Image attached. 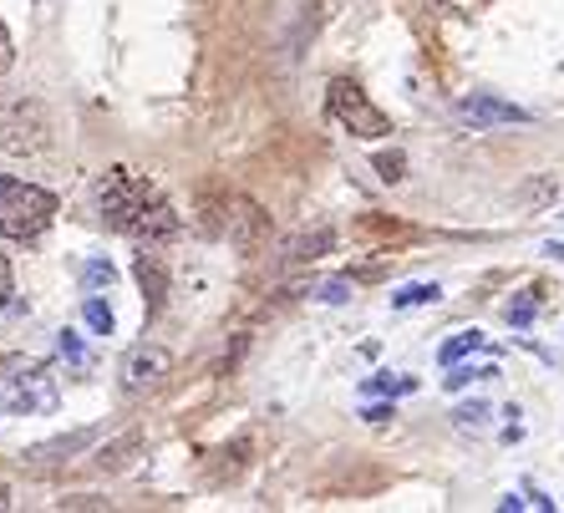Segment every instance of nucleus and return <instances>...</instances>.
<instances>
[{
	"instance_id": "22",
	"label": "nucleus",
	"mask_w": 564,
	"mask_h": 513,
	"mask_svg": "<svg viewBox=\"0 0 564 513\" xmlns=\"http://www.w3.org/2000/svg\"><path fill=\"white\" fill-rule=\"evenodd\" d=\"M484 422H488L484 402H468V407H458V427H484Z\"/></svg>"
},
{
	"instance_id": "1",
	"label": "nucleus",
	"mask_w": 564,
	"mask_h": 513,
	"mask_svg": "<svg viewBox=\"0 0 564 513\" xmlns=\"http://www.w3.org/2000/svg\"><path fill=\"white\" fill-rule=\"evenodd\" d=\"M102 219L118 234L132 239H169L178 234V214L148 178H138L132 168H112L102 184Z\"/></svg>"
},
{
	"instance_id": "8",
	"label": "nucleus",
	"mask_w": 564,
	"mask_h": 513,
	"mask_svg": "<svg viewBox=\"0 0 564 513\" xmlns=\"http://www.w3.org/2000/svg\"><path fill=\"white\" fill-rule=\"evenodd\" d=\"M458 118L468 122V128H509V122H529V112L519 102H503V97L473 92L458 102Z\"/></svg>"
},
{
	"instance_id": "12",
	"label": "nucleus",
	"mask_w": 564,
	"mask_h": 513,
	"mask_svg": "<svg viewBox=\"0 0 564 513\" xmlns=\"http://www.w3.org/2000/svg\"><path fill=\"white\" fill-rule=\"evenodd\" d=\"M484 351V330H463V336H453V341H443V351H437V361L443 367H458L463 356Z\"/></svg>"
},
{
	"instance_id": "17",
	"label": "nucleus",
	"mask_w": 564,
	"mask_h": 513,
	"mask_svg": "<svg viewBox=\"0 0 564 513\" xmlns=\"http://www.w3.org/2000/svg\"><path fill=\"white\" fill-rule=\"evenodd\" d=\"M503 316H509V326H529V320L539 316V290H524L519 301H509V310H503Z\"/></svg>"
},
{
	"instance_id": "6",
	"label": "nucleus",
	"mask_w": 564,
	"mask_h": 513,
	"mask_svg": "<svg viewBox=\"0 0 564 513\" xmlns=\"http://www.w3.org/2000/svg\"><path fill=\"white\" fill-rule=\"evenodd\" d=\"M219 229L229 234V244L235 250H260L264 229H270V219H264L260 204H250V198H224V219Z\"/></svg>"
},
{
	"instance_id": "19",
	"label": "nucleus",
	"mask_w": 564,
	"mask_h": 513,
	"mask_svg": "<svg viewBox=\"0 0 564 513\" xmlns=\"http://www.w3.org/2000/svg\"><path fill=\"white\" fill-rule=\"evenodd\" d=\"M554 194H560V184H554V173H544V178H534V184H529L519 198H524V204H534V209H544Z\"/></svg>"
},
{
	"instance_id": "27",
	"label": "nucleus",
	"mask_w": 564,
	"mask_h": 513,
	"mask_svg": "<svg viewBox=\"0 0 564 513\" xmlns=\"http://www.w3.org/2000/svg\"><path fill=\"white\" fill-rule=\"evenodd\" d=\"M0 509H11V493H6V483H0Z\"/></svg>"
},
{
	"instance_id": "5",
	"label": "nucleus",
	"mask_w": 564,
	"mask_h": 513,
	"mask_svg": "<svg viewBox=\"0 0 564 513\" xmlns=\"http://www.w3.org/2000/svg\"><path fill=\"white\" fill-rule=\"evenodd\" d=\"M326 107H330V118L341 122L351 138H367V143H377V138H387L392 132V118L381 112L377 102H371L361 87H356L351 77H336L326 87Z\"/></svg>"
},
{
	"instance_id": "7",
	"label": "nucleus",
	"mask_w": 564,
	"mask_h": 513,
	"mask_svg": "<svg viewBox=\"0 0 564 513\" xmlns=\"http://www.w3.org/2000/svg\"><path fill=\"white\" fill-rule=\"evenodd\" d=\"M169 371H173V356L163 346H132L128 361H122V386L128 392H153Z\"/></svg>"
},
{
	"instance_id": "9",
	"label": "nucleus",
	"mask_w": 564,
	"mask_h": 513,
	"mask_svg": "<svg viewBox=\"0 0 564 513\" xmlns=\"http://www.w3.org/2000/svg\"><path fill=\"white\" fill-rule=\"evenodd\" d=\"M143 448H148V433L143 427H128V433H118L112 443H102V448L93 452V462L102 473H128L132 462L143 458Z\"/></svg>"
},
{
	"instance_id": "13",
	"label": "nucleus",
	"mask_w": 564,
	"mask_h": 513,
	"mask_svg": "<svg viewBox=\"0 0 564 513\" xmlns=\"http://www.w3.org/2000/svg\"><path fill=\"white\" fill-rule=\"evenodd\" d=\"M82 320H87L97 336H112V330H118V316H112V305H107L102 295H87V305H82Z\"/></svg>"
},
{
	"instance_id": "28",
	"label": "nucleus",
	"mask_w": 564,
	"mask_h": 513,
	"mask_svg": "<svg viewBox=\"0 0 564 513\" xmlns=\"http://www.w3.org/2000/svg\"><path fill=\"white\" fill-rule=\"evenodd\" d=\"M437 6H443V0H422V11H437Z\"/></svg>"
},
{
	"instance_id": "24",
	"label": "nucleus",
	"mask_w": 564,
	"mask_h": 513,
	"mask_svg": "<svg viewBox=\"0 0 564 513\" xmlns=\"http://www.w3.org/2000/svg\"><path fill=\"white\" fill-rule=\"evenodd\" d=\"M321 301H330V305L351 301V280H330V285H321Z\"/></svg>"
},
{
	"instance_id": "11",
	"label": "nucleus",
	"mask_w": 564,
	"mask_h": 513,
	"mask_svg": "<svg viewBox=\"0 0 564 513\" xmlns=\"http://www.w3.org/2000/svg\"><path fill=\"white\" fill-rule=\"evenodd\" d=\"M138 285H143L148 310H158V305H163V295H169V270H163V260H158V254H138Z\"/></svg>"
},
{
	"instance_id": "15",
	"label": "nucleus",
	"mask_w": 564,
	"mask_h": 513,
	"mask_svg": "<svg viewBox=\"0 0 564 513\" xmlns=\"http://www.w3.org/2000/svg\"><path fill=\"white\" fill-rule=\"evenodd\" d=\"M56 356H62L66 367H93V356H87V346L77 341V330H56Z\"/></svg>"
},
{
	"instance_id": "26",
	"label": "nucleus",
	"mask_w": 564,
	"mask_h": 513,
	"mask_svg": "<svg viewBox=\"0 0 564 513\" xmlns=\"http://www.w3.org/2000/svg\"><path fill=\"white\" fill-rule=\"evenodd\" d=\"M11 301V264H6V254H0V305Z\"/></svg>"
},
{
	"instance_id": "21",
	"label": "nucleus",
	"mask_w": 564,
	"mask_h": 513,
	"mask_svg": "<svg viewBox=\"0 0 564 513\" xmlns=\"http://www.w3.org/2000/svg\"><path fill=\"white\" fill-rule=\"evenodd\" d=\"M402 168H408V159H402V153H381V159H377L381 184H402Z\"/></svg>"
},
{
	"instance_id": "20",
	"label": "nucleus",
	"mask_w": 564,
	"mask_h": 513,
	"mask_svg": "<svg viewBox=\"0 0 564 513\" xmlns=\"http://www.w3.org/2000/svg\"><path fill=\"white\" fill-rule=\"evenodd\" d=\"M484 376H499L494 367H453V376H447V392H463L468 382H484Z\"/></svg>"
},
{
	"instance_id": "23",
	"label": "nucleus",
	"mask_w": 564,
	"mask_h": 513,
	"mask_svg": "<svg viewBox=\"0 0 564 513\" xmlns=\"http://www.w3.org/2000/svg\"><path fill=\"white\" fill-rule=\"evenodd\" d=\"M15 66V41H11V31H6V21H0V77Z\"/></svg>"
},
{
	"instance_id": "14",
	"label": "nucleus",
	"mask_w": 564,
	"mask_h": 513,
	"mask_svg": "<svg viewBox=\"0 0 564 513\" xmlns=\"http://www.w3.org/2000/svg\"><path fill=\"white\" fill-rule=\"evenodd\" d=\"M443 290L433 285V280H422V285H408V290H397L392 295V310H412V305H433Z\"/></svg>"
},
{
	"instance_id": "18",
	"label": "nucleus",
	"mask_w": 564,
	"mask_h": 513,
	"mask_svg": "<svg viewBox=\"0 0 564 513\" xmlns=\"http://www.w3.org/2000/svg\"><path fill=\"white\" fill-rule=\"evenodd\" d=\"M93 443V433H72V437H56V443H41V448H31V458H52V452H77Z\"/></svg>"
},
{
	"instance_id": "10",
	"label": "nucleus",
	"mask_w": 564,
	"mask_h": 513,
	"mask_svg": "<svg viewBox=\"0 0 564 513\" xmlns=\"http://www.w3.org/2000/svg\"><path fill=\"white\" fill-rule=\"evenodd\" d=\"M330 250H336V229H330V225H315V229H301V234H290L280 254H285L290 264H315V260H326Z\"/></svg>"
},
{
	"instance_id": "16",
	"label": "nucleus",
	"mask_w": 564,
	"mask_h": 513,
	"mask_svg": "<svg viewBox=\"0 0 564 513\" xmlns=\"http://www.w3.org/2000/svg\"><path fill=\"white\" fill-rule=\"evenodd\" d=\"M112 280H118V270H112L107 260H87V264H82V285H87V290H112Z\"/></svg>"
},
{
	"instance_id": "4",
	"label": "nucleus",
	"mask_w": 564,
	"mask_h": 513,
	"mask_svg": "<svg viewBox=\"0 0 564 513\" xmlns=\"http://www.w3.org/2000/svg\"><path fill=\"white\" fill-rule=\"evenodd\" d=\"M46 143H52V118H46V107L26 102V97L0 102V153L31 159V153H41Z\"/></svg>"
},
{
	"instance_id": "3",
	"label": "nucleus",
	"mask_w": 564,
	"mask_h": 513,
	"mask_svg": "<svg viewBox=\"0 0 564 513\" xmlns=\"http://www.w3.org/2000/svg\"><path fill=\"white\" fill-rule=\"evenodd\" d=\"M56 219V194L26 178L0 173V234L6 239H36L46 234Z\"/></svg>"
},
{
	"instance_id": "2",
	"label": "nucleus",
	"mask_w": 564,
	"mask_h": 513,
	"mask_svg": "<svg viewBox=\"0 0 564 513\" xmlns=\"http://www.w3.org/2000/svg\"><path fill=\"white\" fill-rule=\"evenodd\" d=\"M62 402L56 371L41 356H0V407L11 417H46Z\"/></svg>"
},
{
	"instance_id": "25",
	"label": "nucleus",
	"mask_w": 564,
	"mask_h": 513,
	"mask_svg": "<svg viewBox=\"0 0 564 513\" xmlns=\"http://www.w3.org/2000/svg\"><path fill=\"white\" fill-rule=\"evenodd\" d=\"M412 376H402V382H392V376H377V382H367V392H412Z\"/></svg>"
}]
</instances>
